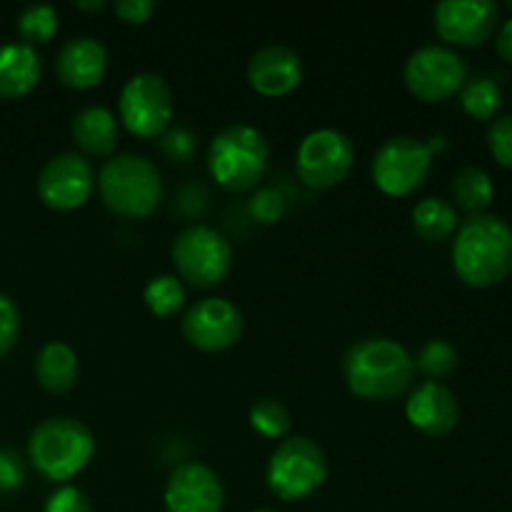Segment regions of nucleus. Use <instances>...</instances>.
Wrapping results in <instances>:
<instances>
[{
    "mask_svg": "<svg viewBox=\"0 0 512 512\" xmlns=\"http://www.w3.org/2000/svg\"><path fill=\"white\" fill-rule=\"evenodd\" d=\"M105 68H108V50L93 35H75L55 58V73L63 85L73 90L93 88L103 80Z\"/></svg>",
    "mask_w": 512,
    "mask_h": 512,
    "instance_id": "a211bd4d",
    "label": "nucleus"
},
{
    "mask_svg": "<svg viewBox=\"0 0 512 512\" xmlns=\"http://www.w3.org/2000/svg\"><path fill=\"white\" fill-rule=\"evenodd\" d=\"M410 425L428 438H445L460 423V403L453 390L435 380H425L405 403Z\"/></svg>",
    "mask_w": 512,
    "mask_h": 512,
    "instance_id": "dca6fc26",
    "label": "nucleus"
},
{
    "mask_svg": "<svg viewBox=\"0 0 512 512\" xmlns=\"http://www.w3.org/2000/svg\"><path fill=\"white\" fill-rule=\"evenodd\" d=\"M253 512H278V510H270V508H260V510H253Z\"/></svg>",
    "mask_w": 512,
    "mask_h": 512,
    "instance_id": "4c0bfd02",
    "label": "nucleus"
},
{
    "mask_svg": "<svg viewBox=\"0 0 512 512\" xmlns=\"http://www.w3.org/2000/svg\"><path fill=\"white\" fill-rule=\"evenodd\" d=\"M43 75V58L28 43L0 45V98L15 100L28 95Z\"/></svg>",
    "mask_w": 512,
    "mask_h": 512,
    "instance_id": "6ab92c4d",
    "label": "nucleus"
},
{
    "mask_svg": "<svg viewBox=\"0 0 512 512\" xmlns=\"http://www.w3.org/2000/svg\"><path fill=\"white\" fill-rule=\"evenodd\" d=\"M25 463L18 450L0 448V493H18L25 485Z\"/></svg>",
    "mask_w": 512,
    "mask_h": 512,
    "instance_id": "2f4dec72",
    "label": "nucleus"
},
{
    "mask_svg": "<svg viewBox=\"0 0 512 512\" xmlns=\"http://www.w3.org/2000/svg\"><path fill=\"white\" fill-rule=\"evenodd\" d=\"M20 335V310L10 295L0 293V358L13 350Z\"/></svg>",
    "mask_w": 512,
    "mask_h": 512,
    "instance_id": "7c9ffc66",
    "label": "nucleus"
},
{
    "mask_svg": "<svg viewBox=\"0 0 512 512\" xmlns=\"http://www.w3.org/2000/svg\"><path fill=\"white\" fill-rule=\"evenodd\" d=\"M98 193L105 208L123 218H148L163 200V180L153 160L120 153L105 160L98 173Z\"/></svg>",
    "mask_w": 512,
    "mask_h": 512,
    "instance_id": "7ed1b4c3",
    "label": "nucleus"
},
{
    "mask_svg": "<svg viewBox=\"0 0 512 512\" xmlns=\"http://www.w3.org/2000/svg\"><path fill=\"white\" fill-rule=\"evenodd\" d=\"M488 148L503 168L512 170V115L493 120L488 128Z\"/></svg>",
    "mask_w": 512,
    "mask_h": 512,
    "instance_id": "c756f323",
    "label": "nucleus"
},
{
    "mask_svg": "<svg viewBox=\"0 0 512 512\" xmlns=\"http://www.w3.org/2000/svg\"><path fill=\"white\" fill-rule=\"evenodd\" d=\"M460 103L463 110L475 120H490L498 115L503 105V90L490 78H473L460 90Z\"/></svg>",
    "mask_w": 512,
    "mask_h": 512,
    "instance_id": "b1692460",
    "label": "nucleus"
},
{
    "mask_svg": "<svg viewBox=\"0 0 512 512\" xmlns=\"http://www.w3.org/2000/svg\"><path fill=\"white\" fill-rule=\"evenodd\" d=\"M403 78L415 98L425 103H440L463 90L468 80V65L448 45H423L405 60Z\"/></svg>",
    "mask_w": 512,
    "mask_h": 512,
    "instance_id": "9b49d317",
    "label": "nucleus"
},
{
    "mask_svg": "<svg viewBox=\"0 0 512 512\" xmlns=\"http://www.w3.org/2000/svg\"><path fill=\"white\" fill-rule=\"evenodd\" d=\"M250 425L263 438H283L293 428V420H290V410L280 400L263 398L250 408Z\"/></svg>",
    "mask_w": 512,
    "mask_h": 512,
    "instance_id": "bb28decb",
    "label": "nucleus"
},
{
    "mask_svg": "<svg viewBox=\"0 0 512 512\" xmlns=\"http://www.w3.org/2000/svg\"><path fill=\"white\" fill-rule=\"evenodd\" d=\"M495 48H498V55L505 63H512V18L500 25L498 38H495Z\"/></svg>",
    "mask_w": 512,
    "mask_h": 512,
    "instance_id": "c9c22d12",
    "label": "nucleus"
},
{
    "mask_svg": "<svg viewBox=\"0 0 512 512\" xmlns=\"http://www.w3.org/2000/svg\"><path fill=\"white\" fill-rule=\"evenodd\" d=\"M453 268L470 288H493L512 275V228L490 213L470 215L458 225Z\"/></svg>",
    "mask_w": 512,
    "mask_h": 512,
    "instance_id": "f257e3e1",
    "label": "nucleus"
},
{
    "mask_svg": "<svg viewBox=\"0 0 512 512\" xmlns=\"http://www.w3.org/2000/svg\"><path fill=\"white\" fill-rule=\"evenodd\" d=\"M95 190V170L80 153H60L43 165L38 175V195L48 208L75 210L90 200Z\"/></svg>",
    "mask_w": 512,
    "mask_h": 512,
    "instance_id": "ddd939ff",
    "label": "nucleus"
},
{
    "mask_svg": "<svg viewBox=\"0 0 512 512\" xmlns=\"http://www.w3.org/2000/svg\"><path fill=\"white\" fill-rule=\"evenodd\" d=\"M455 368H458V350L448 340H430L420 348L418 358H415V370L425 373L435 383L455 373Z\"/></svg>",
    "mask_w": 512,
    "mask_h": 512,
    "instance_id": "cd10ccee",
    "label": "nucleus"
},
{
    "mask_svg": "<svg viewBox=\"0 0 512 512\" xmlns=\"http://www.w3.org/2000/svg\"><path fill=\"white\" fill-rule=\"evenodd\" d=\"M433 168V150L413 135H395L378 148L373 158V180L385 195L415 193L423 188Z\"/></svg>",
    "mask_w": 512,
    "mask_h": 512,
    "instance_id": "6e6552de",
    "label": "nucleus"
},
{
    "mask_svg": "<svg viewBox=\"0 0 512 512\" xmlns=\"http://www.w3.org/2000/svg\"><path fill=\"white\" fill-rule=\"evenodd\" d=\"M245 328L243 313L225 298H203L183 315V335L203 353L233 348Z\"/></svg>",
    "mask_w": 512,
    "mask_h": 512,
    "instance_id": "f8f14e48",
    "label": "nucleus"
},
{
    "mask_svg": "<svg viewBox=\"0 0 512 512\" xmlns=\"http://www.w3.org/2000/svg\"><path fill=\"white\" fill-rule=\"evenodd\" d=\"M433 20L445 43L475 48L495 33L500 8L493 0H443L435 5Z\"/></svg>",
    "mask_w": 512,
    "mask_h": 512,
    "instance_id": "4468645a",
    "label": "nucleus"
},
{
    "mask_svg": "<svg viewBox=\"0 0 512 512\" xmlns=\"http://www.w3.org/2000/svg\"><path fill=\"white\" fill-rule=\"evenodd\" d=\"M303 80V60L288 45H265L248 63V83L255 93L278 98L295 90Z\"/></svg>",
    "mask_w": 512,
    "mask_h": 512,
    "instance_id": "f3484780",
    "label": "nucleus"
},
{
    "mask_svg": "<svg viewBox=\"0 0 512 512\" xmlns=\"http://www.w3.org/2000/svg\"><path fill=\"white\" fill-rule=\"evenodd\" d=\"M450 190H453L455 205L470 215L485 213L495 198L493 178L483 168H478V165H465V168H460L455 173Z\"/></svg>",
    "mask_w": 512,
    "mask_h": 512,
    "instance_id": "5701e85b",
    "label": "nucleus"
},
{
    "mask_svg": "<svg viewBox=\"0 0 512 512\" xmlns=\"http://www.w3.org/2000/svg\"><path fill=\"white\" fill-rule=\"evenodd\" d=\"M43 512H93V503L80 488L63 485V488L50 495Z\"/></svg>",
    "mask_w": 512,
    "mask_h": 512,
    "instance_id": "72a5a7b5",
    "label": "nucleus"
},
{
    "mask_svg": "<svg viewBox=\"0 0 512 512\" xmlns=\"http://www.w3.org/2000/svg\"><path fill=\"white\" fill-rule=\"evenodd\" d=\"M270 165V145L258 128L245 123L220 130L208 148V170L220 188L243 193L265 178Z\"/></svg>",
    "mask_w": 512,
    "mask_h": 512,
    "instance_id": "39448f33",
    "label": "nucleus"
},
{
    "mask_svg": "<svg viewBox=\"0 0 512 512\" xmlns=\"http://www.w3.org/2000/svg\"><path fill=\"white\" fill-rule=\"evenodd\" d=\"M143 300L150 313L158 318H170L185 305V288L175 275H155L143 290Z\"/></svg>",
    "mask_w": 512,
    "mask_h": 512,
    "instance_id": "393cba45",
    "label": "nucleus"
},
{
    "mask_svg": "<svg viewBox=\"0 0 512 512\" xmlns=\"http://www.w3.org/2000/svg\"><path fill=\"white\" fill-rule=\"evenodd\" d=\"M355 163V145L335 128H320L305 135L295 155L298 178L308 188L325 190L343 183Z\"/></svg>",
    "mask_w": 512,
    "mask_h": 512,
    "instance_id": "1a4fd4ad",
    "label": "nucleus"
},
{
    "mask_svg": "<svg viewBox=\"0 0 512 512\" xmlns=\"http://www.w3.org/2000/svg\"><path fill=\"white\" fill-rule=\"evenodd\" d=\"M120 120L138 138H160L173 120V93L158 73H138L120 90Z\"/></svg>",
    "mask_w": 512,
    "mask_h": 512,
    "instance_id": "9d476101",
    "label": "nucleus"
},
{
    "mask_svg": "<svg viewBox=\"0 0 512 512\" xmlns=\"http://www.w3.org/2000/svg\"><path fill=\"white\" fill-rule=\"evenodd\" d=\"M225 488L218 473L203 463H183L170 473L165 485L168 512H220Z\"/></svg>",
    "mask_w": 512,
    "mask_h": 512,
    "instance_id": "2eb2a0df",
    "label": "nucleus"
},
{
    "mask_svg": "<svg viewBox=\"0 0 512 512\" xmlns=\"http://www.w3.org/2000/svg\"><path fill=\"white\" fill-rule=\"evenodd\" d=\"M95 455V438L75 418H48L28 438V460L45 480L65 483L78 475Z\"/></svg>",
    "mask_w": 512,
    "mask_h": 512,
    "instance_id": "20e7f679",
    "label": "nucleus"
},
{
    "mask_svg": "<svg viewBox=\"0 0 512 512\" xmlns=\"http://www.w3.org/2000/svg\"><path fill=\"white\" fill-rule=\"evenodd\" d=\"M458 210L443 198H425L413 210V228L428 243H443L458 233Z\"/></svg>",
    "mask_w": 512,
    "mask_h": 512,
    "instance_id": "4be33fe9",
    "label": "nucleus"
},
{
    "mask_svg": "<svg viewBox=\"0 0 512 512\" xmlns=\"http://www.w3.org/2000/svg\"><path fill=\"white\" fill-rule=\"evenodd\" d=\"M75 8H80V10H103L105 0H75Z\"/></svg>",
    "mask_w": 512,
    "mask_h": 512,
    "instance_id": "e433bc0d",
    "label": "nucleus"
},
{
    "mask_svg": "<svg viewBox=\"0 0 512 512\" xmlns=\"http://www.w3.org/2000/svg\"><path fill=\"white\" fill-rule=\"evenodd\" d=\"M348 388L363 400H395L413 388L415 360L390 338H363L343 358Z\"/></svg>",
    "mask_w": 512,
    "mask_h": 512,
    "instance_id": "f03ea898",
    "label": "nucleus"
},
{
    "mask_svg": "<svg viewBox=\"0 0 512 512\" xmlns=\"http://www.w3.org/2000/svg\"><path fill=\"white\" fill-rule=\"evenodd\" d=\"M18 33L23 43L33 45V48L50 43V38L58 33V10L48 3L28 5L18 15Z\"/></svg>",
    "mask_w": 512,
    "mask_h": 512,
    "instance_id": "a878e982",
    "label": "nucleus"
},
{
    "mask_svg": "<svg viewBox=\"0 0 512 512\" xmlns=\"http://www.w3.org/2000/svg\"><path fill=\"white\" fill-rule=\"evenodd\" d=\"M35 378H38L40 388L48 390V393H68L80 378L78 353L68 343H60V340L43 345L38 358H35Z\"/></svg>",
    "mask_w": 512,
    "mask_h": 512,
    "instance_id": "412c9836",
    "label": "nucleus"
},
{
    "mask_svg": "<svg viewBox=\"0 0 512 512\" xmlns=\"http://www.w3.org/2000/svg\"><path fill=\"white\" fill-rule=\"evenodd\" d=\"M113 10L125 23H148L150 15L158 10V3L155 0H118Z\"/></svg>",
    "mask_w": 512,
    "mask_h": 512,
    "instance_id": "f704fd0d",
    "label": "nucleus"
},
{
    "mask_svg": "<svg viewBox=\"0 0 512 512\" xmlns=\"http://www.w3.org/2000/svg\"><path fill=\"white\" fill-rule=\"evenodd\" d=\"M160 138H163L160 140V148H163V153L168 155L170 160H178V163H188V160L195 155V148H198V140H195V135L185 128L165 130Z\"/></svg>",
    "mask_w": 512,
    "mask_h": 512,
    "instance_id": "473e14b6",
    "label": "nucleus"
},
{
    "mask_svg": "<svg viewBox=\"0 0 512 512\" xmlns=\"http://www.w3.org/2000/svg\"><path fill=\"white\" fill-rule=\"evenodd\" d=\"M328 478V458L315 440L293 435L283 440L270 455L265 480L275 498L285 503H298L310 498Z\"/></svg>",
    "mask_w": 512,
    "mask_h": 512,
    "instance_id": "423d86ee",
    "label": "nucleus"
},
{
    "mask_svg": "<svg viewBox=\"0 0 512 512\" xmlns=\"http://www.w3.org/2000/svg\"><path fill=\"white\" fill-rule=\"evenodd\" d=\"M283 213H285V198L280 190L260 188L255 190V195L250 198V215H253L258 223L273 225L283 218Z\"/></svg>",
    "mask_w": 512,
    "mask_h": 512,
    "instance_id": "c85d7f7f",
    "label": "nucleus"
},
{
    "mask_svg": "<svg viewBox=\"0 0 512 512\" xmlns=\"http://www.w3.org/2000/svg\"><path fill=\"white\" fill-rule=\"evenodd\" d=\"M173 263L180 278L193 288L208 290L223 283L233 265V248L220 230L210 225H190L173 240Z\"/></svg>",
    "mask_w": 512,
    "mask_h": 512,
    "instance_id": "0eeeda50",
    "label": "nucleus"
},
{
    "mask_svg": "<svg viewBox=\"0 0 512 512\" xmlns=\"http://www.w3.org/2000/svg\"><path fill=\"white\" fill-rule=\"evenodd\" d=\"M75 145L90 155H110L118 145V120L105 105H85L70 123Z\"/></svg>",
    "mask_w": 512,
    "mask_h": 512,
    "instance_id": "aec40b11",
    "label": "nucleus"
}]
</instances>
